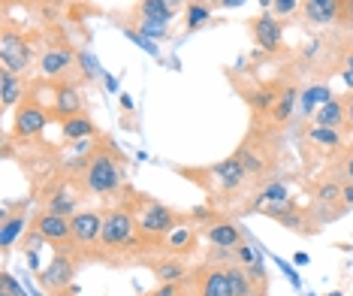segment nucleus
<instances>
[{
    "label": "nucleus",
    "instance_id": "nucleus-30",
    "mask_svg": "<svg viewBox=\"0 0 353 296\" xmlns=\"http://www.w3.org/2000/svg\"><path fill=\"white\" fill-rule=\"evenodd\" d=\"M124 28L139 30V34L148 37V39H170V37H172L170 25H160V21H148V19H136V15H133L130 25H124Z\"/></svg>",
    "mask_w": 353,
    "mask_h": 296
},
{
    "label": "nucleus",
    "instance_id": "nucleus-9",
    "mask_svg": "<svg viewBox=\"0 0 353 296\" xmlns=\"http://www.w3.org/2000/svg\"><path fill=\"white\" fill-rule=\"evenodd\" d=\"M82 263L85 260L76 248H52V260L37 272V282L46 290V296H54V293H63V290H70V287H76L73 278Z\"/></svg>",
    "mask_w": 353,
    "mask_h": 296
},
{
    "label": "nucleus",
    "instance_id": "nucleus-4",
    "mask_svg": "<svg viewBox=\"0 0 353 296\" xmlns=\"http://www.w3.org/2000/svg\"><path fill=\"white\" fill-rule=\"evenodd\" d=\"M121 199L133 209L136 227H139V233L145 236V242L151 248V257L163 254L166 236H170L175 227H181V224L188 221V212H179V209H172V206L160 203V199L148 197V194H139V190H133V188H127L121 194Z\"/></svg>",
    "mask_w": 353,
    "mask_h": 296
},
{
    "label": "nucleus",
    "instance_id": "nucleus-39",
    "mask_svg": "<svg viewBox=\"0 0 353 296\" xmlns=\"http://www.w3.org/2000/svg\"><path fill=\"white\" fill-rule=\"evenodd\" d=\"M293 263H296V266H305V263H308V254H296V257H293Z\"/></svg>",
    "mask_w": 353,
    "mask_h": 296
},
{
    "label": "nucleus",
    "instance_id": "nucleus-28",
    "mask_svg": "<svg viewBox=\"0 0 353 296\" xmlns=\"http://www.w3.org/2000/svg\"><path fill=\"white\" fill-rule=\"evenodd\" d=\"M326 175L339 179L341 185H350V181H353V146H344L339 155L326 164Z\"/></svg>",
    "mask_w": 353,
    "mask_h": 296
},
{
    "label": "nucleus",
    "instance_id": "nucleus-21",
    "mask_svg": "<svg viewBox=\"0 0 353 296\" xmlns=\"http://www.w3.org/2000/svg\"><path fill=\"white\" fill-rule=\"evenodd\" d=\"M30 82H34V79L19 76V73H12V70L0 67V106H3V115H6V112H12L21 100L28 97V94H30Z\"/></svg>",
    "mask_w": 353,
    "mask_h": 296
},
{
    "label": "nucleus",
    "instance_id": "nucleus-41",
    "mask_svg": "<svg viewBox=\"0 0 353 296\" xmlns=\"http://www.w3.org/2000/svg\"><path fill=\"white\" fill-rule=\"evenodd\" d=\"M54 296H76V287H70V290H63V293H54Z\"/></svg>",
    "mask_w": 353,
    "mask_h": 296
},
{
    "label": "nucleus",
    "instance_id": "nucleus-43",
    "mask_svg": "<svg viewBox=\"0 0 353 296\" xmlns=\"http://www.w3.org/2000/svg\"><path fill=\"white\" fill-rule=\"evenodd\" d=\"M326 296H344L341 290H332V293H326Z\"/></svg>",
    "mask_w": 353,
    "mask_h": 296
},
{
    "label": "nucleus",
    "instance_id": "nucleus-20",
    "mask_svg": "<svg viewBox=\"0 0 353 296\" xmlns=\"http://www.w3.org/2000/svg\"><path fill=\"white\" fill-rule=\"evenodd\" d=\"M145 266L151 269V275H154L160 284L181 282V278H188L190 272H194L190 260L188 257H179V254H157V257H151Z\"/></svg>",
    "mask_w": 353,
    "mask_h": 296
},
{
    "label": "nucleus",
    "instance_id": "nucleus-29",
    "mask_svg": "<svg viewBox=\"0 0 353 296\" xmlns=\"http://www.w3.org/2000/svg\"><path fill=\"white\" fill-rule=\"evenodd\" d=\"M142 296H196V278H194V272H190V275L181 278V282L157 284L154 290H148V293H142Z\"/></svg>",
    "mask_w": 353,
    "mask_h": 296
},
{
    "label": "nucleus",
    "instance_id": "nucleus-12",
    "mask_svg": "<svg viewBox=\"0 0 353 296\" xmlns=\"http://www.w3.org/2000/svg\"><path fill=\"white\" fill-rule=\"evenodd\" d=\"M311 212L320 224H329L341 215H347V203H344V185L332 175H320V179L311 185Z\"/></svg>",
    "mask_w": 353,
    "mask_h": 296
},
{
    "label": "nucleus",
    "instance_id": "nucleus-11",
    "mask_svg": "<svg viewBox=\"0 0 353 296\" xmlns=\"http://www.w3.org/2000/svg\"><path fill=\"white\" fill-rule=\"evenodd\" d=\"M103 242V206L100 209H79L73 215V245L85 263L100 260Z\"/></svg>",
    "mask_w": 353,
    "mask_h": 296
},
{
    "label": "nucleus",
    "instance_id": "nucleus-25",
    "mask_svg": "<svg viewBox=\"0 0 353 296\" xmlns=\"http://www.w3.org/2000/svg\"><path fill=\"white\" fill-rule=\"evenodd\" d=\"M214 6L218 3H208V0H188V6H184V28H188V34H194V30L205 28L212 21Z\"/></svg>",
    "mask_w": 353,
    "mask_h": 296
},
{
    "label": "nucleus",
    "instance_id": "nucleus-27",
    "mask_svg": "<svg viewBox=\"0 0 353 296\" xmlns=\"http://www.w3.org/2000/svg\"><path fill=\"white\" fill-rule=\"evenodd\" d=\"M130 15H136V19H148V21H160V25H172V19L179 12H172L163 0H136Z\"/></svg>",
    "mask_w": 353,
    "mask_h": 296
},
{
    "label": "nucleus",
    "instance_id": "nucleus-24",
    "mask_svg": "<svg viewBox=\"0 0 353 296\" xmlns=\"http://www.w3.org/2000/svg\"><path fill=\"white\" fill-rule=\"evenodd\" d=\"M61 133L67 142H79V139H94V136H100L103 130L94 124L91 115H76V118L61 121Z\"/></svg>",
    "mask_w": 353,
    "mask_h": 296
},
{
    "label": "nucleus",
    "instance_id": "nucleus-32",
    "mask_svg": "<svg viewBox=\"0 0 353 296\" xmlns=\"http://www.w3.org/2000/svg\"><path fill=\"white\" fill-rule=\"evenodd\" d=\"M296 12H299V0H275V3H272V15L281 21L293 19Z\"/></svg>",
    "mask_w": 353,
    "mask_h": 296
},
{
    "label": "nucleus",
    "instance_id": "nucleus-22",
    "mask_svg": "<svg viewBox=\"0 0 353 296\" xmlns=\"http://www.w3.org/2000/svg\"><path fill=\"white\" fill-rule=\"evenodd\" d=\"M299 12L305 25L339 28V0H299Z\"/></svg>",
    "mask_w": 353,
    "mask_h": 296
},
{
    "label": "nucleus",
    "instance_id": "nucleus-7",
    "mask_svg": "<svg viewBox=\"0 0 353 296\" xmlns=\"http://www.w3.org/2000/svg\"><path fill=\"white\" fill-rule=\"evenodd\" d=\"M46 82H76L88 85V79L82 73V49H76L63 34H49L43 43L37 61V76Z\"/></svg>",
    "mask_w": 353,
    "mask_h": 296
},
{
    "label": "nucleus",
    "instance_id": "nucleus-16",
    "mask_svg": "<svg viewBox=\"0 0 353 296\" xmlns=\"http://www.w3.org/2000/svg\"><path fill=\"white\" fill-rule=\"evenodd\" d=\"M199 233H203L208 248H218V251H236L239 245L248 242V233L239 224H232V218H227V215L199 224Z\"/></svg>",
    "mask_w": 353,
    "mask_h": 296
},
{
    "label": "nucleus",
    "instance_id": "nucleus-6",
    "mask_svg": "<svg viewBox=\"0 0 353 296\" xmlns=\"http://www.w3.org/2000/svg\"><path fill=\"white\" fill-rule=\"evenodd\" d=\"M239 161L245 164V170L251 172L256 185L278 179L281 161H284V142H281V130H269V127L251 124V130L245 133V139L239 142V148L232 151Z\"/></svg>",
    "mask_w": 353,
    "mask_h": 296
},
{
    "label": "nucleus",
    "instance_id": "nucleus-5",
    "mask_svg": "<svg viewBox=\"0 0 353 296\" xmlns=\"http://www.w3.org/2000/svg\"><path fill=\"white\" fill-rule=\"evenodd\" d=\"M350 49H353L350 37L335 28V34L311 37V43H305L302 49L293 55V67L299 70V76H311V79H317V82H323V79H329L332 73H341Z\"/></svg>",
    "mask_w": 353,
    "mask_h": 296
},
{
    "label": "nucleus",
    "instance_id": "nucleus-33",
    "mask_svg": "<svg viewBox=\"0 0 353 296\" xmlns=\"http://www.w3.org/2000/svg\"><path fill=\"white\" fill-rule=\"evenodd\" d=\"M124 34H127V37H130V39H133V43H136V46H139V49H145L148 55H154V58H157V55H160V52H157V43H154V39L142 37V34H139V30H133V28H124Z\"/></svg>",
    "mask_w": 353,
    "mask_h": 296
},
{
    "label": "nucleus",
    "instance_id": "nucleus-1",
    "mask_svg": "<svg viewBox=\"0 0 353 296\" xmlns=\"http://www.w3.org/2000/svg\"><path fill=\"white\" fill-rule=\"evenodd\" d=\"M181 179L194 181V185L205 194V206H212L214 212L227 215H245L251 212V199L256 194V181L251 179V172L245 170V164L236 155L223 157L218 164H205V166H175Z\"/></svg>",
    "mask_w": 353,
    "mask_h": 296
},
{
    "label": "nucleus",
    "instance_id": "nucleus-36",
    "mask_svg": "<svg viewBox=\"0 0 353 296\" xmlns=\"http://www.w3.org/2000/svg\"><path fill=\"white\" fill-rule=\"evenodd\" d=\"M166 6H170L172 12H184V6H188V0H163Z\"/></svg>",
    "mask_w": 353,
    "mask_h": 296
},
{
    "label": "nucleus",
    "instance_id": "nucleus-3",
    "mask_svg": "<svg viewBox=\"0 0 353 296\" xmlns=\"http://www.w3.org/2000/svg\"><path fill=\"white\" fill-rule=\"evenodd\" d=\"M82 185L88 197H103L106 203L118 199L130 188V181H127V155L118 148V142L109 133H100L94 139V151L82 172Z\"/></svg>",
    "mask_w": 353,
    "mask_h": 296
},
{
    "label": "nucleus",
    "instance_id": "nucleus-2",
    "mask_svg": "<svg viewBox=\"0 0 353 296\" xmlns=\"http://www.w3.org/2000/svg\"><path fill=\"white\" fill-rule=\"evenodd\" d=\"M151 248L145 236L139 233L133 218V209L121 197L103 206V242H100V260L103 266L124 269L136 263H148Z\"/></svg>",
    "mask_w": 353,
    "mask_h": 296
},
{
    "label": "nucleus",
    "instance_id": "nucleus-13",
    "mask_svg": "<svg viewBox=\"0 0 353 296\" xmlns=\"http://www.w3.org/2000/svg\"><path fill=\"white\" fill-rule=\"evenodd\" d=\"M299 146H302L308 161H314V164L326 161L329 164L347 142H344L341 130H332V127H320L314 121H308V124H302V130H299Z\"/></svg>",
    "mask_w": 353,
    "mask_h": 296
},
{
    "label": "nucleus",
    "instance_id": "nucleus-17",
    "mask_svg": "<svg viewBox=\"0 0 353 296\" xmlns=\"http://www.w3.org/2000/svg\"><path fill=\"white\" fill-rule=\"evenodd\" d=\"M248 34H251L260 52L266 55L284 52V21L275 19L272 12H260L254 19H248Z\"/></svg>",
    "mask_w": 353,
    "mask_h": 296
},
{
    "label": "nucleus",
    "instance_id": "nucleus-26",
    "mask_svg": "<svg viewBox=\"0 0 353 296\" xmlns=\"http://www.w3.org/2000/svg\"><path fill=\"white\" fill-rule=\"evenodd\" d=\"M332 97H335V94L329 91V85H326V82H311V85H305V88H302V94H299L302 115H305V118H311L317 106H323V103H326V100H332Z\"/></svg>",
    "mask_w": 353,
    "mask_h": 296
},
{
    "label": "nucleus",
    "instance_id": "nucleus-18",
    "mask_svg": "<svg viewBox=\"0 0 353 296\" xmlns=\"http://www.w3.org/2000/svg\"><path fill=\"white\" fill-rule=\"evenodd\" d=\"M194 278H196V296H232V284H230V272L221 263H199L194 266Z\"/></svg>",
    "mask_w": 353,
    "mask_h": 296
},
{
    "label": "nucleus",
    "instance_id": "nucleus-31",
    "mask_svg": "<svg viewBox=\"0 0 353 296\" xmlns=\"http://www.w3.org/2000/svg\"><path fill=\"white\" fill-rule=\"evenodd\" d=\"M0 296H28L25 284H21V282L12 275L10 269H3V272H0Z\"/></svg>",
    "mask_w": 353,
    "mask_h": 296
},
{
    "label": "nucleus",
    "instance_id": "nucleus-38",
    "mask_svg": "<svg viewBox=\"0 0 353 296\" xmlns=\"http://www.w3.org/2000/svg\"><path fill=\"white\" fill-rule=\"evenodd\" d=\"M344 203H347V209H353V181L344 185Z\"/></svg>",
    "mask_w": 353,
    "mask_h": 296
},
{
    "label": "nucleus",
    "instance_id": "nucleus-10",
    "mask_svg": "<svg viewBox=\"0 0 353 296\" xmlns=\"http://www.w3.org/2000/svg\"><path fill=\"white\" fill-rule=\"evenodd\" d=\"M49 124H54L52 115H49V109H46L43 103L34 97V94H28V97L15 106L12 130L6 136L15 139V142H21V146H37V142L43 139V133H46V127H49Z\"/></svg>",
    "mask_w": 353,
    "mask_h": 296
},
{
    "label": "nucleus",
    "instance_id": "nucleus-8",
    "mask_svg": "<svg viewBox=\"0 0 353 296\" xmlns=\"http://www.w3.org/2000/svg\"><path fill=\"white\" fill-rule=\"evenodd\" d=\"M46 43V30H19L3 25L0 30V67L19 76L37 73V61Z\"/></svg>",
    "mask_w": 353,
    "mask_h": 296
},
{
    "label": "nucleus",
    "instance_id": "nucleus-15",
    "mask_svg": "<svg viewBox=\"0 0 353 296\" xmlns=\"http://www.w3.org/2000/svg\"><path fill=\"white\" fill-rule=\"evenodd\" d=\"M30 227L46 239L49 248H76L73 245V218L70 215H54L46 209H37L30 218Z\"/></svg>",
    "mask_w": 353,
    "mask_h": 296
},
{
    "label": "nucleus",
    "instance_id": "nucleus-34",
    "mask_svg": "<svg viewBox=\"0 0 353 296\" xmlns=\"http://www.w3.org/2000/svg\"><path fill=\"white\" fill-rule=\"evenodd\" d=\"M339 28L353 30V0H339Z\"/></svg>",
    "mask_w": 353,
    "mask_h": 296
},
{
    "label": "nucleus",
    "instance_id": "nucleus-42",
    "mask_svg": "<svg viewBox=\"0 0 353 296\" xmlns=\"http://www.w3.org/2000/svg\"><path fill=\"white\" fill-rule=\"evenodd\" d=\"M344 67H353V49L347 52V61H344Z\"/></svg>",
    "mask_w": 353,
    "mask_h": 296
},
{
    "label": "nucleus",
    "instance_id": "nucleus-23",
    "mask_svg": "<svg viewBox=\"0 0 353 296\" xmlns=\"http://www.w3.org/2000/svg\"><path fill=\"white\" fill-rule=\"evenodd\" d=\"M308 121H314L320 127H332V130H341L344 133V127H347V121H344V100L335 94L332 100H326L323 106L314 109V115H311Z\"/></svg>",
    "mask_w": 353,
    "mask_h": 296
},
{
    "label": "nucleus",
    "instance_id": "nucleus-35",
    "mask_svg": "<svg viewBox=\"0 0 353 296\" xmlns=\"http://www.w3.org/2000/svg\"><path fill=\"white\" fill-rule=\"evenodd\" d=\"M341 100H344V121H347L344 133H350V136H353V91L341 94Z\"/></svg>",
    "mask_w": 353,
    "mask_h": 296
},
{
    "label": "nucleus",
    "instance_id": "nucleus-19",
    "mask_svg": "<svg viewBox=\"0 0 353 296\" xmlns=\"http://www.w3.org/2000/svg\"><path fill=\"white\" fill-rule=\"evenodd\" d=\"M199 239H203V233H199V227L194 221H190V215H188V221L181 224V227H175L170 236H166V242H163V254H179V257H196L199 254Z\"/></svg>",
    "mask_w": 353,
    "mask_h": 296
},
{
    "label": "nucleus",
    "instance_id": "nucleus-37",
    "mask_svg": "<svg viewBox=\"0 0 353 296\" xmlns=\"http://www.w3.org/2000/svg\"><path fill=\"white\" fill-rule=\"evenodd\" d=\"M341 79H344V85H347V91H353V67H344Z\"/></svg>",
    "mask_w": 353,
    "mask_h": 296
},
{
    "label": "nucleus",
    "instance_id": "nucleus-14",
    "mask_svg": "<svg viewBox=\"0 0 353 296\" xmlns=\"http://www.w3.org/2000/svg\"><path fill=\"white\" fill-rule=\"evenodd\" d=\"M28 206L30 199H19V203H3V209H0V254H3V260L10 257L15 239H21L30 227L34 215H28Z\"/></svg>",
    "mask_w": 353,
    "mask_h": 296
},
{
    "label": "nucleus",
    "instance_id": "nucleus-40",
    "mask_svg": "<svg viewBox=\"0 0 353 296\" xmlns=\"http://www.w3.org/2000/svg\"><path fill=\"white\" fill-rule=\"evenodd\" d=\"M272 3H275V0H260V6H263V12H266V10H272Z\"/></svg>",
    "mask_w": 353,
    "mask_h": 296
}]
</instances>
